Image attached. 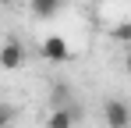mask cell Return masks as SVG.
<instances>
[{"mask_svg":"<svg viewBox=\"0 0 131 128\" xmlns=\"http://www.w3.org/2000/svg\"><path fill=\"white\" fill-rule=\"evenodd\" d=\"M25 64V50L18 39H7L4 46H0V68L4 71H14V68H21Z\"/></svg>","mask_w":131,"mask_h":128,"instance_id":"1","label":"cell"},{"mask_svg":"<svg viewBox=\"0 0 131 128\" xmlns=\"http://www.w3.org/2000/svg\"><path fill=\"white\" fill-rule=\"evenodd\" d=\"M103 114H106V125L110 128H128L131 125V110H128V103H121V100H106Z\"/></svg>","mask_w":131,"mask_h":128,"instance_id":"2","label":"cell"},{"mask_svg":"<svg viewBox=\"0 0 131 128\" xmlns=\"http://www.w3.org/2000/svg\"><path fill=\"white\" fill-rule=\"evenodd\" d=\"M39 53H43L46 61H53V64L67 61V43H64V36H46L43 46H39Z\"/></svg>","mask_w":131,"mask_h":128,"instance_id":"3","label":"cell"},{"mask_svg":"<svg viewBox=\"0 0 131 128\" xmlns=\"http://www.w3.org/2000/svg\"><path fill=\"white\" fill-rule=\"evenodd\" d=\"M74 121H78V107H53L46 128H71Z\"/></svg>","mask_w":131,"mask_h":128,"instance_id":"4","label":"cell"},{"mask_svg":"<svg viewBox=\"0 0 131 128\" xmlns=\"http://www.w3.org/2000/svg\"><path fill=\"white\" fill-rule=\"evenodd\" d=\"M32 4V11L39 14V18H53L60 7H64V0H28Z\"/></svg>","mask_w":131,"mask_h":128,"instance_id":"5","label":"cell"},{"mask_svg":"<svg viewBox=\"0 0 131 128\" xmlns=\"http://www.w3.org/2000/svg\"><path fill=\"white\" fill-rule=\"evenodd\" d=\"M110 36H113L117 43H131V21H121V25H117Z\"/></svg>","mask_w":131,"mask_h":128,"instance_id":"6","label":"cell"},{"mask_svg":"<svg viewBox=\"0 0 131 128\" xmlns=\"http://www.w3.org/2000/svg\"><path fill=\"white\" fill-rule=\"evenodd\" d=\"M11 125H14V107L0 103V128H11Z\"/></svg>","mask_w":131,"mask_h":128,"instance_id":"7","label":"cell"},{"mask_svg":"<svg viewBox=\"0 0 131 128\" xmlns=\"http://www.w3.org/2000/svg\"><path fill=\"white\" fill-rule=\"evenodd\" d=\"M64 100H67V89H64V85H57V89H53V103L60 107V103H64Z\"/></svg>","mask_w":131,"mask_h":128,"instance_id":"8","label":"cell"},{"mask_svg":"<svg viewBox=\"0 0 131 128\" xmlns=\"http://www.w3.org/2000/svg\"><path fill=\"white\" fill-rule=\"evenodd\" d=\"M128 71H131V57H128Z\"/></svg>","mask_w":131,"mask_h":128,"instance_id":"9","label":"cell"}]
</instances>
